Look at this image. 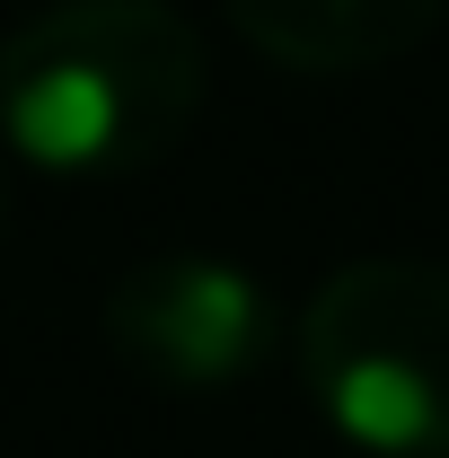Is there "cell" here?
Listing matches in <instances>:
<instances>
[{
  "instance_id": "obj_1",
  "label": "cell",
  "mask_w": 449,
  "mask_h": 458,
  "mask_svg": "<svg viewBox=\"0 0 449 458\" xmlns=\"http://www.w3.org/2000/svg\"><path fill=\"white\" fill-rule=\"evenodd\" d=\"M203 114V36L168 0H54L0 45V141L45 176H132Z\"/></svg>"
},
{
  "instance_id": "obj_5",
  "label": "cell",
  "mask_w": 449,
  "mask_h": 458,
  "mask_svg": "<svg viewBox=\"0 0 449 458\" xmlns=\"http://www.w3.org/2000/svg\"><path fill=\"white\" fill-rule=\"evenodd\" d=\"M0 229H9V168H0Z\"/></svg>"
},
{
  "instance_id": "obj_2",
  "label": "cell",
  "mask_w": 449,
  "mask_h": 458,
  "mask_svg": "<svg viewBox=\"0 0 449 458\" xmlns=\"http://www.w3.org/2000/svg\"><path fill=\"white\" fill-rule=\"evenodd\" d=\"M300 379L343 450L449 458V265H335L300 309Z\"/></svg>"
},
{
  "instance_id": "obj_3",
  "label": "cell",
  "mask_w": 449,
  "mask_h": 458,
  "mask_svg": "<svg viewBox=\"0 0 449 458\" xmlns=\"http://www.w3.org/2000/svg\"><path fill=\"white\" fill-rule=\"evenodd\" d=\"M282 318L229 256H141L106 291V344L159 388H229L274 352Z\"/></svg>"
},
{
  "instance_id": "obj_4",
  "label": "cell",
  "mask_w": 449,
  "mask_h": 458,
  "mask_svg": "<svg viewBox=\"0 0 449 458\" xmlns=\"http://www.w3.org/2000/svg\"><path fill=\"white\" fill-rule=\"evenodd\" d=\"M449 0H229V27L282 71H370L432 36Z\"/></svg>"
}]
</instances>
